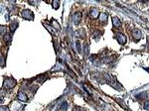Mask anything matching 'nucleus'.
Instances as JSON below:
<instances>
[{
	"label": "nucleus",
	"instance_id": "nucleus-1",
	"mask_svg": "<svg viewBox=\"0 0 149 111\" xmlns=\"http://www.w3.org/2000/svg\"><path fill=\"white\" fill-rule=\"evenodd\" d=\"M16 85V81L13 78H5L3 81V87L5 89H11Z\"/></svg>",
	"mask_w": 149,
	"mask_h": 111
},
{
	"label": "nucleus",
	"instance_id": "nucleus-2",
	"mask_svg": "<svg viewBox=\"0 0 149 111\" xmlns=\"http://www.w3.org/2000/svg\"><path fill=\"white\" fill-rule=\"evenodd\" d=\"M21 16L24 19H27V20H33V19H34V14H33V12L29 9L23 10V11L21 12Z\"/></svg>",
	"mask_w": 149,
	"mask_h": 111
},
{
	"label": "nucleus",
	"instance_id": "nucleus-3",
	"mask_svg": "<svg viewBox=\"0 0 149 111\" xmlns=\"http://www.w3.org/2000/svg\"><path fill=\"white\" fill-rule=\"evenodd\" d=\"M81 20H82V13L81 12H76L73 15V22H74V25H79L81 23Z\"/></svg>",
	"mask_w": 149,
	"mask_h": 111
},
{
	"label": "nucleus",
	"instance_id": "nucleus-4",
	"mask_svg": "<svg viewBox=\"0 0 149 111\" xmlns=\"http://www.w3.org/2000/svg\"><path fill=\"white\" fill-rule=\"evenodd\" d=\"M116 40L118 41V43L121 44V45H124L125 43H126V37L123 35V34H121V33H118V34H116Z\"/></svg>",
	"mask_w": 149,
	"mask_h": 111
},
{
	"label": "nucleus",
	"instance_id": "nucleus-5",
	"mask_svg": "<svg viewBox=\"0 0 149 111\" xmlns=\"http://www.w3.org/2000/svg\"><path fill=\"white\" fill-rule=\"evenodd\" d=\"M132 37H133V39H135V40H140L141 39L142 33H141V31H140L139 29H134L132 31Z\"/></svg>",
	"mask_w": 149,
	"mask_h": 111
},
{
	"label": "nucleus",
	"instance_id": "nucleus-6",
	"mask_svg": "<svg viewBox=\"0 0 149 111\" xmlns=\"http://www.w3.org/2000/svg\"><path fill=\"white\" fill-rule=\"evenodd\" d=\"M100 14L101 13H100V11H98L97 8H92L91 12H90V17H92L93 19H95L100 16Z\"/></svg>",
	"mask_w": 149,
	"mask_h": 111
},
{
	"label": "nucleus",
	"instance_id": "nucleus-7",
	"mask_svg": "<svg viewBox=\"0 0 149 111\" xmlns=\"http://www.w3.org/2000/svg\"><path fill=\"white\" fill-rule=\"evenodd\" d=\"M107 17H108V15L106 14V13H101L100 14V16H98V19H100V22L102 23V24H105V23H107Z\"/></svg>",
	"mask_w": 149,
	"mask_h": 111
},
{
	"label": "nucleus",
	"instance_id": "nucleus-8",
	"mask_svg": "<svg viewBox=\"0 0 149 111\" xmlns=\"http://www.w3.org/2000/svg\"><path fill=\"white\" fill-rule=\"evenodd\" d=\"M17 98H18V100H20V101H23V102H26L27 100H28L27 95H26L24 92H22V91H19L18 92Z\"/></svg>",
	"mask_w": 149,
	"mask_h": 111
},
{
	"label": "nucleus",
	"instance_id": "nucleus-9",
	"mask_svg": "<svg viewBox=\"0 0 149 111\" xmlns=\"http://www.w3.org/2000/svg\"><path fill=\"white\" fill-rule=\"evenodd\" d=\"M112 22H113V26L115 28H119L121 26L120 20L117 18L116 16H113V17H112Z\"/></svg>",
	"mask_w": 149,
	"mask_h": 111
},
{
	"label": "nucleus",
	"instance_id": "nucleus-10",
	"mask_svg": "<svg viewBox=\"0 0 149 111\" xmlns=\"http://www.w3.org/2000/svg\"><path fill=\"white\" fill-rule=\"evenodd\" d=\"M18 26H19L18 22H16V21L11 22V24H10V31H11V32H14V31L18 28Z\"/></svg>",
	"mask_w": 149,
	"mask_h": 111
},
{
	"label": "nucleus",
	"instance_id": "nucleus-11",
	"mask_svg": "<svg viewBox=\"0 0 149 111\" xmlns=\"http://www.w3.org/2000/svg\"><path fill=\"white\" fill-rule=\"evenodd\" d=\"M136 98L139 99V100H143V99L147 98V92H141V93H139V94H137Z\"/></svg>",
	"mask_w": 149,
	"mask_h": 111
},
{
	"label": "nucleus",
	"instance_id": "nucleus-12",
	"mask_svg": "<svg viewBox=\"0 0 149 111\" xmlns=\"http://www.w3.org/2000/svg\"><path fill=\"white\" fill-rule=\"evenodd\" d=\"M52 6L54 9H58L60 6V0H53L52 1Z\"/></svg>",
	"mask_w": 149,
	"mask_h": 111
},
{
	"label": "nucleus",
	"instance_id": "nucleus-13",
	"mask_svg": "<svg viewBox=\"0 0 149 111\" xmlns=\"http://www.w3.org/2000/svg\"><path fill=\"white\" fill-rule=\"evenodd\" d=\"M3 39H4L5 43L9 44L10 42H11V35H10V34H5V35H4V37H3Z\"/></svg>",
	"mask_w": 149,
	"mask_h": 111
},
{
	"label": "nucleus",
	"instance_id": "nucleus-14",
	"mask_svg": "<svg viewBox=\"0 0 149 111\" xmlns=\"http://www.w3.org/2000/svg\"><path fill=\"white\" fill-rule=\"evenodd\" d=\"M67 108H68V103L67 102H63V104L60 106V109L62 111H65L67 110Z\"/></svg>",
	"mask_w": 149,
	"mask_h": 111
},
{
	"label": "nucleus",
	"instance_id": "nucleus-15",
	"mask_svg": "<svg viewBox=\"0 0 149 111\" xmlns=\"http://www.w3.org/2000/svg\"><path fill=\"white\" fill-rule=\"evenodd\" d=\"M5 34H6V27L0 26V35H5Z\"/></svg>",
	"mask_w": 149,
	"mask_h": 111
},
{
	"label": "nucleus",
	"instance_id": "nucleus-16",
	"mask_svg": "<svg viewBox=\"0 0 149 111\" xmlns=\"http://www.w3.org/2000/svg\"><path fill=\"white\" fill-rule=\"evenodd\" d=\"M39 1L40 0H28V2L31 4V5H38V3H39Z\"/></svg>",
	"mask_w": 149,
	"mask_h": 111
},
{
	"label": "nucleus",
	"instance_id": "nucleus-17",
	"mask_svg": "<svg viewBox=\"0 0 149 111\" xmlns=\"http://www.w3.org/2000/svg\"><path fill=\"white\" fill-rule=\"evenodd\" d=\"M76 45H77V51H78L79 53H81V52H82V49H81V44H80V41H77Z\"/></svg>",
	"mask_w": 149,
	"mask_h": 111
},
{
	"label": "nucleus",
	"instance_id": "nucleus-18",
	"mask_svg": "<svg viewBox=\"0 0 149 111\" xmlns=\"http://www.w3.org/2000/svg\"><path fill=\"white\" fill-rule=\"evenodd\" d=\"M53 26L56 28L57 30H61V27H60V26L58 25V23H57L55 20H53Z\"/></svg>",
	"mask_w": 149,
	"mask_h": 111
},
{
	"label": "nucleus",
	"instance_id": "nucleus-19",
	"mask_svg": "<svg viewBox=\"0 0 149 111\" xmlns=\"http://www.w3.org/2000/svg\"><path fill=\"white\" fill-rule=\"evenodd\" d=\"M143 107H144V109L149 110V101H145V102H144V105H143Z\"/></svg>",
	"mask_w": 149,
	"mask_h": 111
},
{
	"label": "nucleus",
	"instance_id": "nucleus-20",
	"mask_svg": "<svg viewBox=\"0 0 149 111\" xmlns=\"http://www.w3.org/2000/svg\"><path fill=\"white\" fill-rule=\"evenodd\" d=\"M0 111H9L8 106H0Z\"/></svg>",
	"mask_w": 149,
	"mask_h": 111
},
{
	"label": "nucleus",
	"instance_id": "nucleus-21",
	"mask_svg": "<svg viewBox=\"0 0 149 111\" xmlns=\"http://www.w3.org/2000/svg\"><path fill=\"white\" fill-rule=\"evenodd\" d=\"M78 32H79V33H78V35H79V36H80V37H84V30H80V31H78Z\"/></svg>",
	"mask_w": 149,
	"mask_h": 111
},
{
	"label": "nucleus",
	"instance_id": "nucleus-22",
	"mask_svg": "<svg viewBox=\"0 0 149 111\" xmlns=\"http://www.w3.org/2000/svg\"><path fill=\"white\" fill-rule=\"evenodd\" d=\"M4 65V58H3V55H0V65Z\"/></svg>",
	"mask_w": 149,
	"mask_h": 111
},
{
	"label": "nucleus",
	"instance_id": "nucleus-23",
	"mask_svg": "<svg viewBox=\"0 0 149 111\" xmlns=\"http://www.w3.org/2000/svg\"><path fill=\"white\" fill-rule=\"evenodd\" d=\"M73 111H83V108H81V107H78V106H77V107H74Z\"/></svg>",
	"mask_w": 149,
	"mask_h": 111
},
{
	"label": "nucleus",
	"instance_id": "nucleus-24",
	"mask_svg": "<svg viewBox=\"0 0 149 111\" xmlns=\"http://www.w3.org/2000/svg\"><path fill=\"white\" fill-rule=\"evenodd\" d=\"M139 2H142V3H145V2H149V0H138Z\"/></svg>",
	"mask_w": 149,
	"mask_h": 111
},
{
	"label": "nucleus",
	"instance_id": "nucleus-25",
	"mask_svg": "<svg viewBox=\"0 0 149 111\" xmlns=\"http://www.w3.org/2000/svg\"><path fill=\"white\" fill-rule=\"evenodd\" d=\"M9 2H11V3H15L16 0H9Z\"/></svg>",
	"mask_w": 149,
	"mask_h": 111
},
{
	"label": "nucleus",
	"instance_id": "nucleus-26",
	"mask_svg": "<svg viewBox=\"0 0 149 111\" xmlns=\"http://www.w3.org/2000/svg\"><path fill=\"white\" fill-rule=\"evenodd\" d=\"M1 101H2V99H1V98H0V102H1Z\"/></svg>",
	"mask_w": 149,
	"mask_h": 111
}]
</instances>
